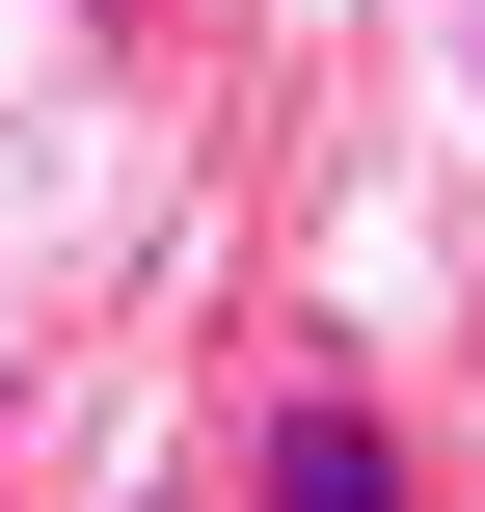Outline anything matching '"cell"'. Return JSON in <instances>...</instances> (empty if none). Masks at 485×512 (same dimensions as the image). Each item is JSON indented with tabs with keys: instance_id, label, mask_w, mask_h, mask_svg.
Masks as SVG:
<instances>
[{
	"instance_id": "obj_1",
	"label": "cell",
	"mask_w": 485,
	"mask_h": 512,
	"mask_svg": "<svg viewBox=\"0 0 485 512\" xmlns=\"http://www.w3.org/2000/svg\"><path fill=\"white\" fill-rule=\"evenodd\" d=\"M270 512H405V432L378 405H270Z\"/></svg>"
}]
</instances>
